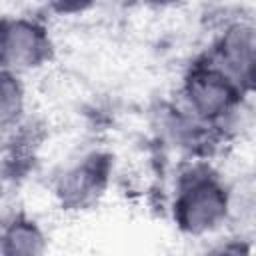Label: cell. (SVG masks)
<instances>
[{
	"instance_id": "cell-5",
	"label": "cell",
	"mask_w": 256,
	"mask_h": 256,
	"mask_svg": "<svg viewBox=\"0 0 256 256\" xmlns=\"http://www.w3.org/2000/svg\"><path fill=\"white\" fill-rule=\"evenodd\" d=\"M254 26L250 22H232L216 38L208 58L220 66L248 94L254 86Z\"/></svg>"
},
{
	"instance_id": "cell-6",
	"label": "cell",
	"mask_w": 256,
	"mask_h": 256,
	"mask_svg": "<svg viewBox=\"0 0 256 256\" xmlns=\"http://www.w3.org/2000/svg\"><path fill=\"white\" fill-rule=\"evenodd\" d=\"M0 250L4 254L36 256L46 250V234L42 228L24 216L12 218L0 230Z\"/></svg>"
},
{
	"instance_id": "cell-2",
	"label": "cell",
	"mask_w": 256,
	"mask_h": 256,
	"mask_svg": "<svg viewBox=\"0 0 256 256\" xmlns=\"http://www.w3.org/2000/svg\"><path fill=\"white\" fill-rule=\"evenodd\" d=\"M244 94L238 82L208 56L188 68L180 88L182 110L212 128H222L238 112Z\"/></svg>"
},
{
	"instance_id": "cell-9",
	"label": "cell",
	"mask_w": 256,
	"mask_h": 256,
	"mask_svg": "<svg viewBox=\"0 0 256 256\" xmlns=\"http://www.w3.org/2000/svg\"><path fill=\"white\" fill-rule=\"evenodd\" d=\"M166 2H174V0H166Z\"/></svg>"
},
{
	"instance_id": "cell-4",
	"label": "cell",
	"mask_w": 256,
	"mask_h": 256,
	"mask_svg": "<svg viewBox=\"0 0 256 256\" xmlns=\"http://www.w3.org/2000/svg\"><path fill=\"white\" fill-rule=\"evenodd\" d=\"M110 176L112 156L102 150H92L82 154L58 174L54 182V194L62 208L84 210L104 196Z\"/></svg>"
},
{
	"instance_id": "cell-8",
	"label": "cell",
	"mask_w": 256,
	"mask_h": 256,
	"mask_svg": "<svg viewBox=\"0 0 256 256\" xmlns=\"http://www.w3.org/2000/svg\"><path fill=\"white\" fill-rule=\"evenodd\" d=\"M46 2L58 14H80L88 10L96 0H46Z\"/></svg>"
},
{
	"instance_id": "cell-7",
	"label": "cell",
	"mask_w": 256,
	"mask_h": 256,
	"mask_svg": "<svg viewBox=\"0 0 256 256\" xmlns=\"http://www.w3.org/2000/svg\"><path fill=\"white\" fill-rule=\"evenodd\" d=\"M26 116V86L18 72L0 68V132L14 130Z\"/></svg>"
},
{
	"instance_id": "cell-3",
	"label": "cell",
	"mask_w": 256,
	"mask_h": 256,
	"mask_svg": "<svg viewBox=\"0 0 256 256\" xmlns=\"http://www.w3.org/2000/svg\"><path fill=\"white\" fill-rule=\"evenodd\" d=\"M52 38L40 20L0 16V68L18 74L42 68L52 58Z\"/></svg>"
},
{
	"instance_id": "cell-1",
	"label": "cell",
	"mask_w": 256,
	"mask_h": 256,
	"mask_svg": "<svg viewBox=\"0 0 256 256\" xmlns=\"http://www.w3.org/2000/svg\"><path fill=\"white\" fill-rule=\"evenodd\" d=\"M172 216L180 232L206 236L230 218V188L204 164H194L178 176Z\"/></svg>"
}]
</instances>
